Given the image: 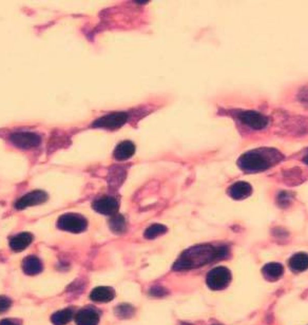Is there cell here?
Wrapping results in <instances>:
<instances>
[{"instance_id":"52a82bcc","label":"cell","mask_w":308,"mask_h":325,"mask_svg":"<svg viewBox=\"0 0 308 325\" xmlns=\"http://www.w3.org/2000/svg\"><path fill=\"white\" fill-rule=\"evenodd\" d=\"M238 117L244 125L255 130L264 129L268 125V118L265 115L255 111L240 112Z\"/></svg>"},{"instance_id":"7402d4cb","label":"cell","mask_w":308,"mask_h":325,"mask_svg":"<svg viewBox=\"0 0 308 325\" xmlns=\"http://www.w3.org/2000/svg\"><path fill=\"white\" fill-rule=\"evenodd\" d=\"M279 202H280V205L282 206H287L290 204V201H291V196L289 194H287V192H281V194L279 195V198H278Z\"/></svg>"},{"instance_id":"7a4b0ae2","label":"cell","mask_w":308,"mask_h":325,"mask_svg":"<svg viewBox=\"0 0 308 325\" xmlns=\"http://www.w3.org/2000/svg\"><path fill=\"white\" fill-rule=\"evenodd\" d=\"M282 154L273 148H260L244 153L238 165L244 171L258 172L268 169L282 160Z\"/></svg>"},{"instance_id":"ba28073f","label":"cell","mask_w":308,"mask_h":325,"mask_svg":"<svg viewBox=\"0 0 308 325\" xmlns=\"http://www.w3.org/2000/svg\"><path fill=\"white\" fill-rule=\"evenodd\" d=\"M47 199H48V195L45 191L35 190L26 196H23L21 199H19L15 204V207L17 209H24L30 206L39 205V204L45 203Z\"/></svg>"},{"instance_id":"5bb4252c","label":"cell","mask_w":308,"mask_h":325,"mask_svg":"<svg viewBox=\"0 0 308 325\" xmlns=\"http://www.w3.org/2000/svg\"><path fill=\"white\" fill-rule=\"evenodd\" d=\"M134 153H135L134 144L130 141H125V142H121L116 146L114 150V158L117 161H126L132 158Z\"/></svg>"},{"instance_id":"cb8c5ba5","label":"cell","mask_w":308,"mask_h":325,"mask_svg":"<svg viewBox=\"0 0 308 325\" xmlns=\"http://www.w3.org/2000/svg\"><path fill=\"white\" fill-rule=\"evenodd\" d=\"M150 294H151L152 296L161 297V296L166 295V291H165V288H163L162 286H154V287L151 288Z\"/></svg>"},{"instance_id":"8fae6325","label":"cell","mask_w":308,"mask_h":325,"mask_svg":"<svg viewBox=\"0 0 308 325\" xmlns=\"http://www.w3.org/2000/svg\"><path fill=\"white\" fill-rule=\"evenodd\" d=\"M251 192L252 188L247 182H237L228 189V195L238 201L248 198Z\"/></svg>"},{"instance_id":"7c38bea8","label":"cell","mask_w":308,"mask_h":325,"mask_svg":"<svg viewBox=\"0 0 308 325\" xmlns=\"http://www.w3.org/2000/svg\"><path fill=\"white\" fill-rule=\"evenodd\" d=\"M114 297H115V293L112 288L106 287V286H100L94 288L90 295L91 300L98 303L110 302V301H112V299H114Z\"/></svg>"},{"instance_id":"d6986e66","label":"cell","mask_w":308,"mask_h":325,"mask_svg":"<svg viewBox=\"0 0 308 325\" xmlns=\"http://www.w3.org/2000/svg\"><path fill=\"white\" fill-rule=\"evenodd\" d=\"M110 228L114 234L120 235L126 230V222L122 215H114L112 219L110 220Z\"/></svg>"},{"instance_id":"5b68a950","label":"cell","mask_w":308,"mask_h":325,"mask_svg":"<svg viewBox=\"0 0 308 325\" xmlns=\"http://www.w3.org/2000/svg\"><path fill=\"white\" fill-rule=\"evenodd\" d=\"M128 117L129 115L126 112H113L96 119L93 123V127L110 130L118 129L127 123Z\"/></svg>"},{"instance_id":"9a60e30c","label":"cell","mask_w":308,"mask_h":325,"mask_svg":"<svg viewBox=\"0 0 308 325\" xmlns=\"http://www.w3.org/2000/svg\"><path fill=\"white\" fill-rule=\"evenodd\" d=\"M22 268H23V271L27 274L35 275V274H38L42 270V264L37 257L30 256L24 259L22 263Z\"/></svg>"},{"instance_id":"2e32d148","label":"cell","mask_w":308,"mask_h":325,"mask_svg":"<svg viewBox=\"0 0 308 325\" xmlns=\"http://www.w3.org/2000/svg\"><path fill=\"white\" fill-rule=\"evenodd\" d=\"M283 272H284V268L279 263H268L263 267L264 275L270 281L280 279Z\"/></svg>"},{"instance_id":"ffe728a7","label":"cell","mask_w":308,"mask_h":325,"mask_svg":"<svg viewBox=\"0 0 308 325\" xmlns=\"http://www.w3.org/2000/svg\"><path fill=\"white\" fill-rule=\"evenodd\" d=\"M167 231V227L162 225V224H154V225H151L149 228H148V229L145 231V238L146 239H155L159 236H162L164 235L165 233Z\"/></svg>"},{"instance_id":"e0dca14e","label":"cell","mask_w":308,"mask_h":325,"mask_svg":"<svg viewBox=\"0 0 308 325\" xmlns=\"http://www.w3.org/2000/svg\"><path fill=\"white\" fill-rule=\"evenodd\" d=\"M289 266L294 271H304L308 268V255L299 252L289 260Z\"/></svg>"},{"instance_id":"8992f818","label":"cell","mask_w":308,"mask_h":325,"mask_svg":"<svg viewBox=\"0 0 308 325\" xmlns=\"http://www.w3.org/2000/svg\"><path fill=\"white\" fill-rule=\"evenodd\" d=\"M11 142L21 149H30L39 146L41 138L33 132H17L11 135Z\"/></svg>"},{"instance_id":"d4e9b609","label":"cell","mask_w":308,"mask_h":325,"mask_svg":"<svg viewBox=\"0 0 308 325\" xmlns=\"http://www.w3.org/2000/svg\"><path fill=\"white\" fill-rule=\"evenodd\" d=\"M299 98L300 100L304 103V104H307L308 105V88L304 89L301 91L300 95H299Z\"/></svg>"},{"instance_id":"4316f807","label":"cell","mask_w":308,"mask_h":325,"mask_svg":"<svg viewBox=\"0 0 308 325\" xmlns=\"http://www.w3.org/2000/svg\"><path fill=\"white\" fill-rule=\"evenodd\" d=\"M304 163L308 165V152H307V154L305 155V158H304Z\"/></svg>"},{"instance_id":"4fadbf2b","label":"cell","mask_w":308,"mask_h":325,"mask_svg":"<svg viewBox=\"0 0 308 325\" xmlns=\"http://www.w3.org/2000/svg\"><path fill=\"white\" fill-rule=\"evenodd\" d=\"M33 241V236L29 233H22L10 240V247L15 252H20L26 249Z\"/></svg>"},{"instance_id":"6da1fadb","label":"cell","mask_w":308,"mask_h":325,"mask_svg":"<svg viewBox=\"0 0 308 325\" xmlns=\"http://www.w3.org/2000/svg\"><path fill=\"white\" fill-rule=\"evenodd\" d=\"M228 248L225 246L213 247L211 245H199L184 251L174 264V270L199 268L206 264L221 260L227 256Z\"/></svg>"},{"instance_id":"484cf974","label":"cell","mask_w":308,"mask_h":325,"mask_svg":"<svg viewBox=\"0 0 308 325\" xmlns=\"http://www.w3.org/2000/svg\"><path fill=\"white\" fill-rule=\"evenodd\" d=\"M0 325H18V324H16L14 321L4 319V320L0 321Z\"/></svg>"},{"instance_id":"44dd1931","label":"cell","mask_w":308,"mask_h":325,"mask_svg":"<svg viewBox=\"0 0 308 325\" xmlns=\"http://www.w3.org/2000/svg\"><path fill=\"white\" fill-rule=\"evenodd\" d=\"M133 307L128 304H121L116 308V315L120 318H130L133 315Z\"/></svg>"},{"instance_id":"3957f363","label":"cell","mask_w":308,"mask_h":325,"mask_svg":"<svg viewBox=\"0 0 308 325\" xmlns=\"http://www.w3.org/2000/svg\"><path fill=\"white\" fill-rule=\"evenodd\" d=\"M88 222L82 215L77 213H66L57 221V227L61 230L72 234H79L87 229Z\"/></svg>"},{"instance_id":"603a6c76","label":"cell","mask_w":308,"mask_h":325,"mask_svg":"<svg viewBox=\"0 0 308 325\" xmlns=\"http://www.w3.org/2000/svg\"><path fill=\"white\" fill-rule=\"evenodd\" d=\"M12 302H11V300L7 297H4V296H0V314H2V312H5L7 311L10 306H11Z\"/></svg>"},{"instance_id":"ac0fdd59","label":"cell","mask_w":308,"mask_h":325,"mask_svg":"<svg viewBox=\"0 0 308 325\" xmlns=\"http://www.w3.org/2000/svg\"><path fill=\"white\" fill-rule=\"evenodd\" d=\"M73 317V310L70 308L56 311L52 316L51 321L54 325H66L68 324Z\"/></svg>"},{"instance_id":"277c9868","label":"cell","mask_w":308,"mask_h":325,"mask_svg":"<svg viewBox=\"0 0 308 325\" xmlns=\"http://www.w3.org/2000/svg\"><path fill=\"white\" fill-rule=\"evenodd\" d=\"M231 281V272L224 266H218L209 271L207 275V285L212 291H222L228 286Z\"/></svg>"},{"instance_id":"9c48e42d","label":"cell","mask_w":308,"mask_h":325,"mask_svg":"<svg viewBox=\"0 0 308 325\" xmlns=\"http://www.w3.org/2000/svg\"><path fill=\"white\" fill-rule=\"evenodd\" d=\"M119 208L118 202L112 197H103L93 203V209L105 215H114Z\"/></svg>"},{"instance_id":"30bf717a","label":"cell","mask_w":308,"mask_h":325,"mask_svg":"<svg viewBox=\"0 0 308 325\" xmlns=\"http://www.w3.org/2000/svg\"><path fill=\"white\" fill-rule=\"evenodd\" d=\"M77 325H97L100 322V315L92 308L80 309L75 316Z\"/></svg>"}]
</instances>
